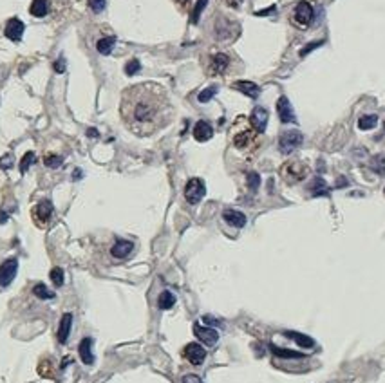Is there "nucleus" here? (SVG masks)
<instances>
[{
    "instance_id": "f257e3e1",
    "label": "nucleus",
    "mask_w": 385,
    "mask_h": 383,
    "mask_svg": "<svg viewBox=\"0 0 385 383\" xmlns=\"http://www.w3.org/2000/svg\"><path fill=\"white\" fill-rule=\"evenodd\" d=\"M120 114L132 134L150 138L172 123L174 105L163 85L156 82L136 83L122 92Z\"/></svg>"
},
{
    "instance_id": "f03ea898",
    "label": "nucleus",
    "mask_w": 385,
    "mask_h": 383,
    "mask_svg": "<svg viewBox=\"0 0 385 383\" xmlns=\"http://www.w3.org/2000/svg\"><path fill=\"white\" fill-rule=\"evenodd\" d=\"M280 175L284 177V181L288 185H295V183H300L309 175V166L308 163H304L300 159H291L288 163H284L282 168H280Z\"/></svg>"
},
{
    "instance_id": "7ed1b4c3",
    "label": "nucleus",
    "mask_w": 385,
    "mask_h": 383,
    "mask_svg": "<svg viewBox=\"0 0 385 383\" xmlns=\"http://www.w3.org/2000/svg\"><path fill=\"white\" fill-rule=\"evenodd\" d=\"M231 67V60L228 54L225 52H217L213 56L208 58V64H206V74L210 76H219V74H226Z\"/></svg>"
},
{
    "instance_id": "20e7f679",
    "label": "nucleus",
    "mask_w": 385,
    "mask_h": 383,
    "mask_svg": "<svg viewBox=\"0 0 385 383\" xmlns=\"http://www.w3.org/2000/svg\"><path fill=\"white\" fill-rule=\"evenodd\" d=\"M313 18H315L313 6L309 2H306V0L298 2L295 6V9H293V22H295L297 26L300 27V29H306L313 22Z\"/></svg>"
},
{
    "instance_id": "39448f33",
    "label": "nucleus",
    "mask_w": 385,
    "mask_h": 383,
    "mask_svg": "<svg viewBox=\"0 0 385 383\" xmlns=\"http://www.w3.org/2000/svg\"><path fill=\"white\" fill-rule=\"evenodd\" d=\"M205 193H206V186H205V183H203V179L193 177L186 183L185 199L190 203V205H197V203H201L203 197H205Z\"/></svg>"
},
{
    "instance_id": "423d86ee",
    "label": "nucleus",
    "mask_w": 385,
    "mask_h": 383,
    "mask_svg": "<svg viewBox=\"0 0 385 383\" xmlns=\"http://www.w3.org/2000/svg\"><path fill=\"white\" fill-rule=\"evenodd\" d=\"M52 213H54L52 203L49 199H44V201H40L38 205L33 208V221L38 224L40 228H44L52 219Z\"/></svg>"
},
{
    "instance_id": "0eeeda50",
    "label": "nucleus",
    "mask_w": 385,
    "mask_h": 383,
    "mask_svg": "<svg viewBox=\"0 0 385 383\" xmlns=\"http://www.w3.org/2000/svg\"><path fill=\"white\" fill-rule=\"evenodd\" d=\"M302 141H304L302 132H298V130H286V132L280 136V139H279V148H280V152L288 156V154H291L295 148L300 147Z\"/></svg>"
},
{
    "instance_id": "6e6552de",
    "label": "nucleus",
    "mask_w": 385,
    "mask_h": 383,
    "mask_svg": "<svg viewBox=\"0 0 385 383\" xmlns=\"http://www.w3.org/2000/svg\"><path fill=\"white\" fill-rule=\"evenodd\" d=\"M17 269H18V261L17 259H7L2 262L0 266V287H7L13 279L17 277Z\"/></svg>"
},
{
    "instance_id": "1a4fd4ad",
    "label": "nucleus",
    "mask_w": 385,
    "mask_h": 383,
    "mask_svg": "<svg viewBox=\"0 0 385 383\" xmlns=\"http://www.w3.org/2000/svg\"><path fill=\"white\" fill-rule=\"evenodd\" d=\"M257 134L253 128H244L239 134L233 136V147L237 150H248V148L253 147V143L257 141Z\"/></svg>"
},
{
    "instance_id": "9d476101",
    "label": "nucleus",
    "mask_w": 385,
    "mask_h": 383,
    "mask_svg": "<svg viewBox=\"0 0 385 383\" xmlns=\"http://www.w3.org/2000/svg\"><path fill=\"white\" fill-rule=\"evenodd\" d=\"M268 120H270L268 110L264 109V107H255L250 116L251 128H253L255 132H259V134H262L264 130H266V127H268Z\"/></svg>"
},
{
    "instance_id": "9b49d317",
    "label": "nucleus",
    "mask_w": 385,
    "mask_h": 383,
    "mask_svg": "<svg viewBox=\"0 0 385 383\" xmlns=\"http://www.w3.org/2000/svg\"><path fill=\"white\" fill-rule=\"evenodd\" d=\"M183 354H185V358L192 365H201L206 360L205 347H203V345H199V344H195V342H192V344L186 345L185 351H183Z\"/></svg>"
},
{
    "instance_id": "f8f14e48",
    "label": "nucleus",
    "mask_w": 385,
    "mask_h": 383,
    "mask_svg": "<svg viewBox=\"0 0 385 383\" xmlns=\"http://www.w3.org/2000/svg\"><path fill=\"white\" fill-rule=\"evenodd\" d=\"M193 334L197 336V340H201L205 345H215L219 340V332L212 327H205L201 324H193Z\"/></svg>"
},
{
    "instance_id": "ddd939ff",
    "label": "nucleus",
    "mask_w": 385,
    "mask_h": 383,
    "mask_svg": "<svg viewBox=\"0 0 385 383\" xmlns=\"http://www.w3.org/2000/svg\"><path fill=\"white\" fill-rule=\"evenodd\" d=\"M277 110H279V118L282 123H297V116L295 110L291 107V103L286 96H280L279 102H277Z\"/></svg>"
},
{
    "instance_id": "4468645a",
    "label": "nucleus",
    "mask_w": 385,
    "mask_h": 383,
    "mask_svg": "<svg viewBox=\"0 0 385 383\" xmlns=\"http://www.w3.org/2000/svg\"><path fill=\"white\" fill-rule=\"evenodd\" d=\"M24 29H26V26H24V22H22V20L11 18L6 24V29H4V33H6V36L9 40H13V42H20V40H22V35H24Z\"/></svg>"
},
{
    "instance_id": "2eb2a0df",
    "label": "nucleus",
    "mask_w": 385,
    "mask_h": 383,
    "mask_svg": "<svg viewBox=\"0 0 385 383\" xmlns=\"http://www.w3.org/2000/svg\"><path fill=\"white\" fill-rule=\"evenodd\" d=\"M213 136V128L212 125L208 122H197L195 123V127H193V138L199 141V143H205V141H208L210 138Z\"/></svg>"
},
{
    "instance_id": "dca6fc26",
    "label": "nucleus",
    "mask_w": 385,
    "mask_h": 383,
    "mask_svg": "<svg viewBox=\"0 0 385 383\" xmlns=\"http://www.w3.org/2000/svg\"><path fill=\"white\" fill-rule=\"evenodd\" d=\"M233 89L239 90V92H243V94H246L248 98H259V94H261V89H259V85L253 82H246V80H239V82L233 83Z\"/></svg>"
},
{
    "instance_id": "f3484780",
    "label": "nucleus",
    "mask_w": 385,
    "mask_h": 383,
    "mask_svg": "<svg viewBox=\"0 0 385 383\" xmlns=\"http://www.w3.org/2000/svg\"><path fill=\"white\" fill-rule=\"evenodd\" d=\"M134 249V244L130 241H116V244L110 248V255L114 259H127Z\"/></svg>"
},
{
    "instance_id": "a211bd4d",
    "label": "nucleus",
    "mask_w": 385,
    "mask_h": 383,
    "mask_svg": "<svg viewBox=\"0 0 385 383\" xmlns=\"http://www.w3.org/2000/svg\"><path fill=\"white\" fill-rule=\"evenodd\" d=\"M78 352H80V358L85 365H92L94 364V354H92V338H84L80 342V347H78Z\"/></svg>"
},
{
    "instance_id": "6ab92c4d",
    "label": "nucleus",
    "mask_w": 385,
    "mask_h": 383,
    "mask_svg": "<svg viewBox=\"0 0 385 383\" xmlns=\"http://www.w3.org/2000/svg\"><path fill=\"white\" fill-rule=\"evenodd\" d=\"M71 327H72V314L71 313H65L60 320V326H58V342L60 344H65L67 338H69V332H71Z\"/></svg>"
},
{
    "instance_id": "aec40b11",
    "label": "nucleus",
    "mask_w": 385,
    "mask_h": 383,
    "mask_svg": "<svg viewBox=\"0 0 385 383\" xmlns=\"http://www.w3.org/2000/svg\"><path fill=\"white\" fill-rule=\"evenodd\" d=\"M223 219H225L230 226H233V228H243L244 224H246V215L239 210H230V208H228V210L223 211Z\"/></svg>"
},
{
    "instance_id": "412c9836",
    "label": "nucleus",
    "mask_w": 385,
    "mask_h": 383,
    "mask_svg": "<svg viewBox=\"0 0 385 383\" xmlns=\"http://www.w3.org/2000/svg\"><path fill=\"white\" fill-rule=\"evenodd\" d=\"M284 334H286L288 338H293V342H297V344L300 345V347H304V349L315 347V340L311 338V336H308V334H302V332H295V331H286Z\"/></svg>"
},
{
    "instance_id": "4be33fe9",
    "label": "nucleus",
    "mask_w": 385,
    "mask_h": 383,
    "mask_svg": "<svg viewBox=\"0 0 385 383\" xmlns=\"http://www.w3.org/2000/svg\"><path fill=\"white\" fill-rule=\"evenodd\" d=\"M29 13L36 18H44L45 15L49 13V0H33Z\"/></svg>"
},
{
    "instance_id": "5701e85b",
    "label": "nucleus",
    "mask_w": 385,
    "mask_h": 383,
    "mask_svg": "<svg viewBox=\"0 0 385 383\" xmlns=\"http://www.w3.org/2000/svg\"><path fill=\"white\" fill-rule=\"evenodd\" d=\"M116 45V38L114 36H107V38H102L96 42V49L100 54H110L112 49Z\"/></svg>"
},
{
    "instance_id": "b1692460",
    "label": "nucleus",
    "mask_w": 385,
    "mask_h": 383,
    "mask_svg": "<svg viewBox=\"0 0 385 383\" xmlns=\"http://www.w3.org/2000/svg\"><path fill=\"white\" fill-rule=\"evenodd\" d=\"M174 304H175V296H174V293H170V291H163V293L158 296V307L163 309V311H167V309L174 307Z\"/></svg>"
},
{
    "instance_id": "393cba45",
    "label": "nucleus",
    "mask_w": 385,
    "mask_h": 383,
    "mask_svg": "<svg viewBox=\"0 0 385 383\" xmlns=\"http://www.w3.org/2000/svg\"><path fill=\"white\" fill-rule=\"evenodd\" d=\"M271 352L279 358H289V360H298V358H304L306 354H302V352H297V351H289V349H279L277 345H271Z\"/></svg>"
},
{
    "instance_id": "a878e982",
    "label": "nucleus",
    "mask_w": 385,
    "mask_h": 383,
    "mask_svg": "<svg viewBox=\"0 0 385 383\" xmlns=\"http://www.w3.org/2000/svg\"><path fill=\"white\" fill-rule=\"evenodd\" d=\"M33 295L38 296V298H42V300H51V298H54V291H51L45 284H36V286L33 287Z\"/></svg>"
},
{
    "instance_id": "bb28decb",
    "label": "nucleus",
    "mask_w": 385,
    "mask_h": 383,
    "mask_svg": "<svg viewBox=\"0 0 385 383\" xmlns=\"http://www.w3.org/2000/svg\"><path fill=\"white\" fill-rule=\"evenodd\" d=\"M376 123H378V116L376 114L362 116L358 120V128L360 130H371V128L376 127Z\"/></svg>"
},
{
    "instance_id": "cd10ccee",
    "label": "nucleus",
    "mask_w": 385,
    "mask_h": 383,
    "mask_svg": "<svg viewBox=\"0 0 385 383\" xmlns=\"http://www.w3.org/2000/svg\"><path fill=\"white\" fill-rule=\"evenodd\" d=\"M208 2H210V0H197V2H195V7H193V11H192V18H190L192 24H197V22H199L201 13L205 11V7L208 6Z\"/></svg>"
},
{
    "instance_id": "c85d7f7f",
    "label": "nucleus",
    "mask_w": 385,
    "mask_h": 383,
    "mask_svg": "<svg viewBox=\"0 0 385 383\" xmlns=\"http://www.w3.org/2000/svg\"><path fill=\"white\" fill-rule=\"evenodd\" d=\"M219 92V87L217 85H212V87H206L205 90H201L199 92V96H197V100H199L201 103H206V102H210L212 100L213 96L217 94Z\"/></svg>"
},
{
    "instance_id": "c756f323",
    "label": "nucleus",
    "mask_w": 385,
    "mask_h": 383,
    "mask_svg": "<svg viewBox=\"0 0 385 383\" xmlns=\"http://www.w3.org/2000/svg\"><path fill=\"white\" fill-rule=\"evenodd\" d=\"M35 161H36V154L35 152H27L24 157H22V161H20V172L26 174L27 170H29V166L35 165Z\"/></svg>"
},
{
    "instance_id": "7c9ffc66",
    "label": "nucleus",
    "mask_w": 385,
    "mask_h": 383,
    "mask_svg": "<svg viewBox=\"0 0 385 383\" xmlns=\"http://www.w3.org/2000/svg\"><path fill=\"white\" fill-rule=\"evenodd\" d=\"M44 163H45V166H49V168H58V166L64 163V157H62V156L49 154V156H45L44 157Z\"/></svg>"
},
{
    "instance_id": "2f4dec72",
    "label": "nucleus",
    "mask_w": 385,
    "mask_h": 383,
    "mask_svg": "<svg viewBox=\"0 0 385 383\" xmlns=\"http://www.w3.org/2000/svg\"><path fill=\"white\" fill-rule=\"evenodd\" d=\"M49 277H51V282L54 284V286H62L64 284V269L62 268H52L51 273H49Z\"/></svg>"
},
{
    "instance_id": "473e14b6",
    "label": "nucleus",
    "mask_w": 385,
    "mask_h": 383,
    "mask_svg": "<svg viewBox=\"0 0 385 383\" xmlns=\"http://www.w3.org/2000/svg\"><path fill=\"white\" fill-rule=\"evenodd\" d=\"M140 69H141V64H140L136 58H132V60L127 62V65H125V74H127V76H134Z\"/></svg>"
},
{
    "instance_id": "72a5a7b5",
    "label": "nucleus",
    "mask_w": 385,
    "mask_h": 383,
    "mask_svg": "<svg viewBox=\"0 0 385 383\" xmlns=\"http://www.w3.org/2000/svg\"><path fill=\"white\" fill-rule=\"evenodd\" d=\"M311 192H313V195H324V193H328L326 183H324L322 179H315L313 186H311Z\"/></svg>"
},
{
    "instance_id": "f704fd0d",
    "label": "nucleus",
    "mask_w": 385,
    "mask_h": 383,
    "mask_svg": "<svg viewBox=\"0 0 385 383\" xmlns=\"http://www.w3.org/2000/svg\"><path fill=\"white\" fill-rule=\"evenodd\" d=\"M371 166H372V170H376L380 175H384L385 174V159L382 156H376V157L371 161Z\"/></svg>"
},
{
    "instance_id": "c9c22d12",
    "label": "nucleus",
    "mask_w": 385,
    "mask_h": 383,
    "mask_svg": "<svg viewBox=\"0 0 385 383\" xmlns=\"http://www.w3.org/2000/svg\"><path fill=\"white\" fill-rule=\"evenodd\" d=\"M259 185H261V175H259L257 172H250V174H248V186H250V190L257 192Z\"/></svg>"
},
{
    "instance_id": "e433bc0d",
    "label": "nucleus",
    "mask_w": 385,
    "mask_h": 383,
    "mask_svg": "<svg viewBox=\"0 0 385 383\" xmlns=\"http://www.w3.org/2000/svg\"><path fill=\"white\" fill-rule=\"evenodd\" d=\"M87 4H89L90 11H94V13H102L103 9H105V0H87Z\"/></svg>"
},
{
    "instance_id": "4c0bfd02",
    "label": "nucleus",
    "mask_w": 385,
    "mask_h": 383,
    "mask_svg": "<svg viewBox=\"0 0 385 383\" xmlns=\"http://www.w3.org/2000/svg\"><path fill=\"white\" fill-rule=\"evenodd\" d=\"M320 45H324V40H316L315 44H308V45H306V47H304V49H302V51H300V56H306L308 52L315 51V49H316V47H320Z\"/></svg>"
},
{
    "instance_id": "58836bf2",
    "label": "nucleus",
    "mask_w": 385,
    "mask_h": 383,
    "mask_svg": "<svg viewBox=\"0 0 385 383\" xmlns=\"http://www.w3.org/2000/svg\"><path fill=\"white\" fill-rule=\"evenodd\" d=\"M54 72H58V74H62V72H65V60L64 58H60L58 62H54Z\"/></svg>"
},
{
    "instance_id": "ea45409f",
    "label": "nucleus",
    "mask_w": 385,
    "mask_h": 383,
    "mask_svg": "<svg viewBox=\"0 0 385 383\" xmlns=\"http://www.w3.org/2000/svg\"><path fill=\"white\" fill-rule=\"evenodd\" d=\"M183 383H203V380L199 376H195V374H186L183 378Z\"/></svg>"
},
{
    "instance_id": "a19ab883",
    "label": "nucleus",
    "mask_w": 385,
    "mask_h": 383,
    "mask_svg": "<svg viewBox=\"0 0 385 383\" xmlns=\"http://www.w3.org/2000/svg\"><path fill=\"white\" fill-rule=\"evenodd\" d=\"M0 166H2V168H9V166H11V156H9V154L0 159Z\"/></svg>"
},
{
    "instance_id": "79ce46f5",
    "label": "nucleus",
    "mask_w": 385,
    "mask_h": 383,
    "mask_svg": "<svg viewBox=\"0 0 385 383\" xmlns=\"http://www.w3.org/2000/svg\"><path fill=\"white\" fill-rule=\"evenodd\" d=\"M226 4L230 7H233V9H237V7L243 4V0H226Z\"/></svg>"
},
{
    "instance_id": "37998d69",
    "label": "nucleus",
    "mask_w": 385,
    "mask_h": 383,
    "mask_svg": "<svg viewBox=\"0 0 385 383\" xmlns=\"http://www.w3.org/2000/svg\"><path fill=\"white\" fill-rule=\"evenodd\" d=\"M273 11H275V6H271L270 9H262V11H257V15H259V17H264V15H271Z\"/></svg>"
},
{
    "instance_id": "c03bdc74",
    "label": "nucleus",
    "mask_w": 385,
    "mask_h": 383,
    "mask_svg": "<svg viewBox=\"0 0 385 383\" xmlns=\"http://www.w3.org/2000/svg\"><path fill=\"white\" fill-rule=\"evenodd\" d=\"M6 221H7V213H6V211L0 210V224H4Z\"/></svg>"
},
{
    "instance_id": "a18cd8bd",
    "label": "nucleus",
    "mask_w": 385,
    "mask_h": 383,
    "mask_svg": "<svg viewBox=\"0 0 385 383\" xmlns=\"http://www.w3.org/2000/svg\"><path fill=\"white\" fill-rule=\"evenodd\" d=\"M87 136H90V138H98V130H94V128H89V130H87Z\"/></svg>"
},
{
    "instance_id": "49530a36",
    "label": "nucleus",
    "mask_w": 385,
    "mask_h": 383,
    "mask_svg": "<svg viewBox=\"0 0 385 383\" xmlns=\"http://www.w3.org/2000/svg\"><path fill=\"white\" fill-rule=\"evenodd\" d=\"M384 192H385V190H384Z\"/></svg>"
}]
</instances>
